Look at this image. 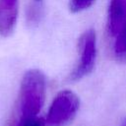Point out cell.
Wrapping results in <instances>:
<instances>
[{
	"label": "cell",
	"mask_w": 126,
	"mask_h": 126,
	"mask_svg": "<svg viewBox=\"0 0 126 126\" xmlns=\"http://www.w3.org/2000/svg\"><path fill=\"white\" fill-rule=\"evenodd\" d=\"M45 93L46 80L43 73L39 70L28 71L21 83L15 116H38L44 104Z\"/></svg>",
	"instance_id": "6da1fadb"
},
{
	"label": "cell",
	"mask_w": 126,
	"mask_h": 126,
	"mask_svg": "<svg viewBox=\"0 0 126 126\" xmlns=\"http://www.w3.org/2000/svg\"><path fill=\"white\" fill-rule=\"evenodd\" d=\"M80 106V100L72 91L60 92L51 102L46 118V126H66L76 116Z\"/></svg>",
	"instance_id": "7a4b0ae2"
},
{
	"label": "cell",
	"mask_w": 126,
	"mask_h": 126,
	"mask_svg": "<svg viewBox=\"0 0 126 126\" xmlns=\"http://www.w3.org/2000/svg\"><path fill=\"white\" fill-rule=\"evenodd\" d=\"M95 42V32L94 30L86 31L80 37L78 44L80 59L77 66L70 74L71 81L81 80L93 71L96 56Z\"/></svg>",
	"instance_id": "3957f363"
},
{
	"label": "cell",
	"mask_w": 126,
	"mask_h": 126,
	"mask_svg": "<svg viewBox=\"0 0 126 126\" xmlns=\"http://www.w3.org/2000/svg\"><path fill=\"white\" fill-rule=\"evenodd\" d=\"M19 0H0V34L10 35L17 23Z\"/></svg>",
	"instance_id": "277c9868"
},
{
	"label": "cell",
	"mask_w": 126,
	"mask_h": 126,
	"mask_svg": "<svg viewBox=\"0 0 126 126\" xmlns=\"http://www.w3.org/2000/svg\"><path fill=\"white\" fill-rule=\"evenodd\" d=\"M126 23V0H111L108 9L107 32L115 37Z\"/></svg>",
	"instance_id": "5b68a950"
},
{
	"label": "cell",
	"mask_w": 126,
	"mask_h": 126,
	"mask_svg": "<svg viewBox=\"0 0 126 126\" xmlns=\"http://www.w3.org/2000/svg\"><path fill=\"white\" fill-rule=\"evenodd\" d=\"M113 52L118 61H126V23L115 36Z\"/></svg>",
	"instance_id": "8992f818"
},
{
	"label": "cell",
	"mask_w": 126,
	"mask_h": 126,
	"mask_svg": "<svg viewBox=\"0 0 126 126\" xmlns=\"http://www.w3.org/2000/svg\"><path fill=\"white\" fill-rule=\"evenodd\" d=\"M16 120V126H46L45 119L38 116H30V117H16L13 115Z\"/></svg>",
	"instance_id": "52a82bcc"
},
{
	"label": "cell",
	"mask_w": 126,
	"mask_h": 126,
	"mask_svg": "<svg viewBox=\"0 0 126 126\" xmlns=\"http://www.w3.org/2000/svg\"><path fill=\"white\" fill-rule=\"evenodd\" d=\"M95 0H70L69 8L73 13L82 12L88 8H90Z\"/></svg>",
	"instance_id": "ba28073f"
},
{
	"label": "cell",
	"mask_w": 126,
	"mask_h": 126,
	"mask_svg": "<svg viewBox=\"0 0 126 126\" xmlns=\"http://www.w3.org/2000/svg\"><path fill=\"white\" fill-rule=\"evenodd\" d=\"M4 126H16V120H15L14 116H12V117L10 118V120H8V121L6 122V124H5Z\"/></svg>",
	"instance_id": "9c48e42d"
},
{
	"label": "cell",
	"mask_w": 126,
	"mask_h": 126,
	"mask_svg": "<svg viewBox=\"0 0 126 126\" xmlns=\"http://www.w3.org/2000/svg\"><path fill=\"white\" fill-rule=\"evenodd\" d=\"M122 126H126V119H125V121L123 122V124H122Z\"/></svg>",
	"instance_id": "30bf717a"
},
{
	"label": "cell",
	"mask_w": 126,
	"mask_h": 126,
	"mask_svg": "<svg viewBox=\"0 0 126 126\" xmlns=\"http://www.w3.org/2000/svg\"><path fill=\"white\" fill-rule=\"evenodd\" d=\"M35 1H40V0H35Z\"/></svg>",
	"instance_id": "8fae6325"
}]
</instances>
